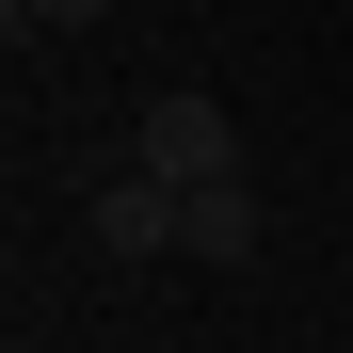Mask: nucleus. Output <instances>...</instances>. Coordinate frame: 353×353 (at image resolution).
<instances>
[{
    "label": "nucleus",
    "instance_id": "7ed1b4c3",
    "mask_svg": "<svg viewBox=\"0 0 353 353\" xmlns=\"http://www.w3.org/2000/svg\"><path fill=\"white\" fill-rule=\"evenodd\" d=\"M81 225H97V257H176V193H161L145 161H129V176H97V209H81Z\"/></svg>",
    "mask_w": 353,
    "mask_h": 353
},
{
    "label": "nucleus",
    "instance_id": "20e7f679",
    "mask_svg": "<svg viewBox=\"0 0 353 353\" xmlns=\"http://www.w3.org/2000/svg\"><path fill=\"white\" fill-rule=\"evenodd\" d=\"M81 17H112V0H17V32H81Z\"/></svg>",
    "mask_w": 353,
    "mask_h": 353
},
{
    "label": "nucleus",
    "instance_id": "f03ea898",
    "mask_svg": "<svg viewBox=\"0 0 353 353\" xmlns=\"http://www.w3.org/2000/svg\"><path fill=\"white\" fill-rule=\"evenodd\" d=\"M176 257H193V273H241V257H257V176H209V193H176Z\"/></svg>",
    "mask_w": 353,
    "mask_h": 353
},
{
    "label": "nucleus",
    "instance_id": "f257e3e1",
    "mask_svg": "<svg viewBox=\"0 0 353 353\" xmlns=\"http://www.w3.org/2000/svg\"><path fill=\"white\" fill-rule=\"evenodd\" d=\"M145 176H161V193H209V176H241L225 97H145Z\"/></svg>",
    "mask_w": 353,
    "mask_h": 353
}]
</instances>
